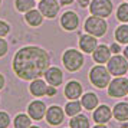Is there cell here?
<instances>
[{"label": "cell", "instance_id": "obj_7", "mask_svg": "<svg viewBox=\"0 0 128 128\" xmlns=\"http://www.w3.org/2000/svg\"><path fill=\"white\" fill-rule=\"evenodd\" d=\"M128 95V79L125 76H115L108 85V96L124 98Z\"/></svg>", "mask_w": 128, "mask_h": 128}, {"label": "cell", "instance_id": "obj_17", "mask_svg": "<svg viewBox=\"0 0 128 128\" xmlns=\"http://www.w3.org/2000/svg\"><path fill=\"white\" fill-rule=\"evenodd\" d=\"M46 88H48V82H45L40 78H36L33 81H30L29 84V91L30 94L36 96V98H40L46 95Z\"/></svg>", "mask_w": 128, "mask_h": 128}, {"label": "cell", "instance_id": "obj_20", "mask_svg": "<svg viewBox=\"0 0 128 128\" xmlns=\"http://www.w3.org/2000/svg\"><path fill=\"white\" fill-rule=\"evenodd\" d=\"M112 116L118 122H128V102H118L114 105Z\"/></svg>", "mask_w": 128, "mask_h": 128}, {"label": "cell", "instance_id": "obj_10", "mask_svg": "<svg viewBox=\"0 0 128 128\" xmlns=\"http://www.w3.org/2000/svg\"><path fill=\"white\" fill-rule=\"evenodd\" d=\"M59 23H60L64 30L74 32L79 28V16L74 10H66L65 13H62V16L59 19Z\"/></svg>", "mask_w": 128, "mask_h": 128}, {"label": "cell", "instance_id": "obj_6", "mask_svg": "<svg viewBox=\"0 0 128 128\" xmlns=\"http://www.w3.org/2000/svg\"><path fill=\"white\" fill-rule=\"evenodd\" d=\"M89 12L94 16H99V18H110L114 10V3L112 0H91L89 3Z\"/></svg>", "mask_w": 128, "mask_h": 128}, {"label": "cell", "instance_id": "obj_11", "mask_svg": "<svg viewBox=\"0 0 128 128\" xmlns=\"http://www.w3.org/2000/svg\"><path fill=\"white\" fill-rule=\"evenodd\" d=\"M46 110H48L46 104L43 101H40V99H35V101H32L28 105V114H29V116L33 121H42L45 118Z\"/></svg>", "mask_w": 128, "mask_h": 128}, {"label": "cell", "instance_id": "obj_25", "mask_svg": "<svg viewBox=\"0 0 128 128\" xmlns=\"http://www.w3.org/2000/svg\"><path fill=\"white\" fill-rule=\"evenodd\" d=\"M35 0H14V7L20 13H26L32 9H35Z\"/></svg>", "mask_w": 128, "mask_h": 128}, {"label": "cell", "instance_id": "obj_37", "mask_svg": "<svg viewBox=\"0 0 128 128\" xmlns=\"http://www.w3.org/2000/svg\"><path fill=\"white\" fill-rule=\"evenodd\" d=\"M29 128H40V127H38V125H30Z\"/></svg>", "mask_w": 128, "mask_h": 128}, {"label": "cell", "instance_id": "obj_31", "mask_svg": "<svg viewBox=\"0 0 128 128\" xmlns=\"http://www.w3.org/2000/svg\"><path fill=\"white\" fill-rule=\"evenodd\" d=\"M110 49H111V52H112V55H118V53H121V50H122V48L120 46L118 42H116V43H112L110 46Z\"/></svg>", "mask_w": 128, "mask_h": 128}, {"label": "cell", "instance_id": "obj_30", "mask_svg": "<svg viewBox=\"0 0 128 128\" xmlns=\"http://www.w3.org/2000/svg\"><path fill=\"white\" fill-rule=\"evenodd\" d=\"M56 94H58V88L53 86V85H49V84H48V88H46V96L52 98V96H55Z\"/></svg>", "mask_w": 128, "mask_h": 128}, {"label": "cell", "instance_id": "obj_38", "mask_svg": "<svg viewBox=\"0 0 128 128\" xmlns=\"http://www.w3.org/2000/svg\"><path fill=\"white\" fill-rule=\"evenodd\" d=\"M0 4H2V0H0Z\"/></svg>", "mask_w": 128, "mask_h": 128}, {"label": "cell", "instance_id": "obj_1", "mask_svg": "<svg viewBox=\"0 0 128 128\" xmlns=\"http://www.w3.org/2000/svg\"><path fill=\"white\" fill-rule=\"evenodd\" d=\"M50 66V55L46 49L39 46L20 48L13 56L12 69L22 81H33L42 78Z\"/></svg>", "mask_w": 128, "mask_h": 128}, {"label": "cell", "instance_id": "obj_27", "mask_svg": "<svg viewBox=\"0 0 128 128\" xmlns=\"http://www.w3.org/2000/svg\"><path fill=\"white\" fill-rule=\"evenodd\" d=\"M10 125V115L6 111H0V128H9Z\"/></svg>", "mask_w": 128, "mask_h": 128}, {"label": "cell", "instance_id": "obj_33", "mask_svg": "<svg viewBox=\"0 0 128 128\" xmlns=\"http://www.w3.org/2000/svg\"><path fill=\"white\" fill-rule=\"evenodd\" d=\"M78 3H79L81 7H88L89 3H91V0H78Z\"/></svg>", "mask_w": 128, "mask_h": 128}, {"label": "cell", "instance_id": "obj_26", "mask_svg": "<svg viewBox=\"0 0 128 128\" xmlns=\"http://www.w3.org/2000/svg\"><path fill=\"white\" fill-rule=\"evenodd\" d=\"M116 19L121 23H128V3H121L116 9Z\"/></svg>", "mask_w": 128, "mask_h": 128}, {"label": "cell", "instance_id": "obj_29", "mask_svg": "<svg viewBox=\"0 0 128 128\" xmlns=\"http://www.w3.org/2000/svg\"><path fill=\"white\" fill-rule=\"evenodd\" d=\"M9 52V43L4 38H0V59L4 58Z\"/></svg>", "mask_w": 128, "mask_h": 128}, {"label": "cell", "instance_id": "obj_13", "mask_svg": "<svg viewBox=\"0 0 128 128\" xmlns=\"http://www.w3.org/2000/svg\"><path fill=\"white\" fill-rule=\"evenodd\" d=\"M64 94H65V96H66V99L75 101V99H79L82 96V94H84V86L81 85L79 81L72 79V81H69L65 85Z\"/></svg>", "mask_w": 128, "mask_h": 128}, {"label": "cell", "instance_id": "obj_34", "mask_svg": "<svg viewBox=\"0 0 128 128\" xmlns=\"http://www.w3.org/2000/svg\"><path fill=\"white\" fill-rule=\"evenodd\" d=\"M59 3H60V6H69L74 3V0H59Z\"/></svg>", "mask_w": 128, "mask_h": 128}, {"label": "cell", "instance_id": "obj_2", "mask_svg": "<svg viewBox=\"0 0 128 128\" xmlns=\"http://www.w3.org/2000/svg\"><path fill=\"white\" fill-rule=\"evenodd\" d=\"M85 64V58H84V53L79 49H74L69 48L66 49L62 55V65L68 72H78Z\"/></svg>", "mask_w": 128, "mask_h": 128}, {"label": "cell", "instance_id": "obj_16", "mask_svg": "<svg viewBox=\"0 0 128 128\" xmlns=\"http://www.w3.org/2000/svg\"><path fill=\"white\" fill-rule=\"evenodd\" d=\"M111 55H112V52H111L110 46H106V45H98V46L95 48V50L92 52V59L95 64H101V65H105L108 60H110Z\"/></svg>", "mask_w": 128, "mask_h": 128}, {"label": "cell", "instance_id": "obj_8", "mask_svg": "<svg viewBox=\"0 0 128 128\" xmlns=\"http://www.w3.org/2000/svg\"><path fill=\"white\" fill-rule=\"evenodd\" d=\"M65 110H62L59 105H50L48 106L46 114H45V118H46V122L52 127H58L65 120Z\"/></svg>", "mask_w": 128, "mask_h": 128}, {"label": "cell", "instance_id": "obj_28", "mask_svg": "<svg viewBox=\"0 0 128 128\" xmlns=\"http://www.w3.org/2000/svg\"><path fill=\"white\" fill-rule=\"evenodd\" d=\"M10 33V24L7 23L6 20L0 19V38H4Z\"/></svg>", "mask_w": 128, "mask_h": 128}, {"label": "cell", "instance_id": "obj_9", "mask_svg": "<svg viewBox=\"0 0 128 128\" xmlns=\"http://www.w3.org/2000/svg\"><path fill=\"white\" fill-rule=\"evenodd\" d=\"M38 7L46 19H55L56 14L59 13L60 3H59V0H39Z\"/></svg>", "mask_w": 128, "mask_h": 128}, {"label": "cell", "instance_id": "obj_39", "mask_svg": "<svg viewBox=\"0 0 128 128\" xmlns=\"http://www.w3.org/2000/svg\"><path fill=\"white\" fill-rule=\"evenodd\" d=\"M127 2H128V0H127Z\"/></svg>", "mask_w": 128, "mask_h": 128}, {"label": "cell", "instance_id": "obj_14", "mask_svg": "<svg viewBox=\"0 0 128 128\" xmlns=\"http://www.w3.org/2000/svg\"><path fill=\"white\" fill-rule=\"evenodd\" d=\"M43 76H45V81L49 85H53V86H56V88L64 84V72L58 66H49Z\"/></svg>", "mask_w": 128, "mask_h": 128}, {"label": "cell", "instance_id": "obj_32", "mask_svg": "<svg viewBox=\"0 0 128 128\" xmlns=\"http://www.w3.org/2000/svg\"><path fill=\"white\" fill-rule=\"evenodd\" d=\"M4 85H6V78H4L3 74H0V91L4 88Z\"/></svg>", "mask_w": 128, "mask_h": 128}, {"label": "cell", "instance_id": "obj_21", "mask_svg": "<svg viewBox=\"0 0 128 128\" xmlns=\"http://www.w3.org/2000/svg\"><path fill=\"white\" fill-rule=\"evenodd\" d=\"M70 128H91V121L86 115L84 114H78L75 116H70L69 121Z\"/></svg>", "mask_w": 128, "mask_h": 128}, {"label": "cell", "instance_id": "obj_18", "mask_svg": "<svg viewBox=\"0 0 128 128\" xmlns=\"http://www.w3.org/2000/svg\"><path fill=\"white\" fill-rule=\"evenodd\" d=\"M43 19H45V16L40 13L39 9L38 10L36 9H32V10L24 13V22L29 24L30 28H39L43 23Z\"/></svg>", "mask_w": 128, "mask_h": 128}, {"label": "cell", "instance_id": "obj_3", "mask_svg": "<svg viewBox=\"0 0 128 128\" xmlns=\"http://www.w3.org/2000/svg\"><path fill=\"white\" fill-rule=\"evenodd\" d=\"M89 81L92 84L95 88H98V89H105V88H108L111 82V74L108 68H105L104 65L101 64H96L95 66H92L91 69H89Z\"/></svg>", "mask_w": 128, "mask_h": 128}, {"label": "cell", "instance_id": "obj_24", "mask_svg": "<svg viewBox=\"0 0 128 128\" xmlns=\"http://www.w3.org/2000/svg\"><path fill=\"white\" fill-rule=\"evenodd\" d=\"M82 111V104L75 99V101H68V104L65 105V114L68 116H75L78 114H81Z\"/></svg>", "mask_w": 128, "mask_h": 128}, {"label": "cell", "instance_id": "obj_22", "mask_svg": "<svg viewBox=\"0 0 128 128\" xmlns=\"http://www.w3.org/2000/svg\"><path fill=\"white\" fill-rule=\"evenodd\" d=\"M114 38L120 45H128V24L122 23L114 32Z\"/></svg>", "mask_w": 128, "mask_h": 128}, {"label": "cell", "instance_id": "obj_15", "mask_svg": "<svg viewBox=\"0 0 128 128\" xmlns=\"http://www.w3.org/2000/svg\"><path fill=\"white\" fill-rule=\"evenodd\" d=\"M78 43H79V49H81L82 52L91 55L95 50V48L98 46V38L89 35V33H84V35L79 36Z\"/></svg>", "mask_w": 128, "mask_h": 128}, {"label": "cell", "instance_id": "obj_5", "mask_svg": "<svg viewBox=\"0 0 128 128\" xmlns=\"http://www.w3.org/2000/svg\"><path fill=\"white\" fill-rule=\"evenodd\" d=\"M106 68L112 76H125L128 72V59L124 55H114L106 62Z\"/></svg>", "mask_w": 128, "mask_h": 128}, {"label": "cell", "instance_id": "obj_19", "mask_svg": "<svg viewBox=\"0 0 128 128\" xmlns=\"http://www.w3.org/2000/svg\"><path fill=\"white\" fill-rule=\"evenodd\" d=\"M81 104L82 108L86 111H94L96 106L99 105V98L95 92H86V94H82L81 96Z\"/></svg>", "mask_w": 128, "mask_h": 128}, {"label": "cell", "instance_id": "obj_35", "mask_svg": "<svg viewBox=\"0 0 128 128\" xmlns=\"http://www.w3.org/2000/svg\"><path fill=\"white\" fill-rule=\"evenodd\" d=\"M122 53H124V56L128 59V45H125V49H122Z\"/></svg>", "mask_w": 128, "mask_h": 128}, {"label": "cell", "instance_id": "obj_36", "mask_svg": "<svg viewBox=\"0 0 128 128\" xmlns=\"http://www.w3.org/2000/svg\"><path fill=\"white\" fill-rule=\"evenodd\" d=\"M92 128H108L105 124H96V125H94Z\"/></svg>", "mask_w": 128, "mask_h": 128}, {"label": "cell", "instance_id": "obj_12", "mask_svg": "<svg viewBox=\"0 0 128 128\" xmlns=\"http://www.w3.org/2000/svg\"><path fill=\"white\" fill-rule=\"evenodd\" d=\"M112 118V108H110V105H98L92 112V120L95 124H106L111 121Z\"/></svg>", "mask_w": 128, "mask_h": 128}, {"label": "cell", "instance_id": "obj_4", "mask_svg": "<svg viewBox=\"0 0 128 128\" xmlns=\"http://www.w3.org/2000/svg\"><path fill=\"white\" fill-rule=\"evenodd\" d=\"M84 29H85V32L89 33V35L96 36V38H102V36L106 33V30H108V23H106V20H105L104 18L91 14V16L85 20Z\"/></svg>", "mask_w": 128, "mask_h": 128}, {"label": "cell", "instance_id": "obj_23", "mask_svg": "<svg viewBox=\"0 0 128 128\" xmlns=\"http://www.w3.org/2000/svg\"><path fill=\"white\" fill-rule=\"evenodd\" d=\"M30 125H32V118L29 116V114L20 112L13 120V127L14 128H29Z\"/></svg>", "mask_w": 128, "mask_h": 128}, {"label": "cell", "instance_id": "obj_40", "mask_svg": "<svg viewBox=\"0 0 128 128\" xmlns=\"http://www.w3.org/2000/svg\"><path fill=\"white\" fill-rule=\"evenodd\" d=\"M69 128H70V127H69Z\"/></svg>", "mask_w": 128, "mask_h": 128}]
</instances>
